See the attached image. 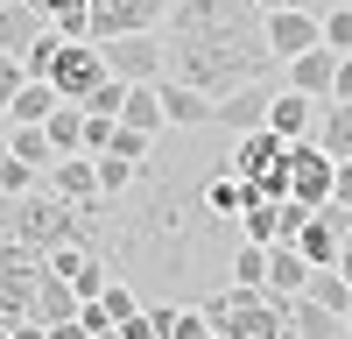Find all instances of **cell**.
I'll return each mask as SVG.
<instances>
[{
	"label": "cell",
	"mask_w": 352,
	"mask_h": 339,
	"mask_svg": "<svg viewBox=\"0 0 352 339\" xmlns=\"http://www.w3.org/2000/svg\"><path fill=\"white\" fill-rule=\"evenodd\" d=\"M162 85V113H169V127H212V92H197V85H184V78H155Z\"/></svg>",
	"instance_id": "14"
},
{
	"label": "cell",
	"mask_w": 352,
	"mask_h": 339,
	"mask_svg": "<svg viewBox=\"0 0 352 339\" xmlns=\"http://www.w3.org/2000/svg\"><path fill=\"white\" fill-rule=\"evenodd\" d=\"M324 43H331V50H352V0L324 8Z\"/></svg>",
	"instance_id": "30"
},
{
	"label": "cell",
	"mask_w": 352,
	"mask_h": 339,
	"mask_svg": "<svg viewBox=\"0 0 352 339\" xmlns=\"http://www.w3.org/2000/svg\"><path fill=\"white\" fill-rule=\"evenodd\" d=\"M261 8H289V0H261Z\"/></svg>",
	"instance_id": "36"
},
{
	"label": "cell",
	"mask_w": 352,
	"mask_h": 339,
	"mask_svg": "<svg viewBox=\"0 0 352 339\" xmlns=\"http://www.w3.org/2000/svg\"><path fill=\"white\" fill-rule=\"evenodd\" d=\"M85 106H92V113H113V121H120V106H127V78H113V71H106V78L92 85V99H85Z\"/></svg>",
	"instance_id": "28"
},
{
	"label": "cell",
	"mask_w": 352,
	"mask_h": 339,
	"mask_svg": "<svg viewBox=\"0 0 352 339\" xmlns=\"http://www.w3.org/2000/svg\"><path fill=\"white\" fill-rule=\"evenodd\" d=\"M43 184V170L28 163V156H14V149H0V198H21V191H36Z\"/></svg>",
	"instance_id": "23"
},
{
	"label": "cell",
	"mask_w": 352,
	"mask_h": 339,
	"mask_svg": "<svg viewBox=\"0 0 352 339\" xmlns=\"http://www.w3.org/2000/svg\"><path fill=\"white\" fill-rule=\"evenodd\" d=\"M303 8H317V14H324V8H338V0H303Z\"/></svg>",
	"instance_id": "34"
},
{
	"label": "cell",
	"mask_w": 352,
	"mask_h": 339,
	"mask_svg": "<svg viewBox=\"0 0 352 339\" xmlns=\"http://www.w3.org/2000/svg\"><path fill=\"white\" fill-rule=\"evenodd\" d=\"M345 226H352V205H345V198H324V205H310L303 234H296V247L310 254V269L338 262V247H345Z\"/></svg>",
	"instance_id": "7"
},
{
	"label": "cell",
	"mask_w": 352,
	"mask_h": 339,
	"mask_svg": "<svg viewBox=\"0 0 352 339\" xmlns=\"http://www.w3.org/2000/svg\"><path fill=\"white\" fill-rule=\"evenodd\" d=\"M99 304H106V318H113V325L141 318V282H106V290H99Z\"/></svg>",
	"instance_id": "26"
},
{
	"label": "cell",
	"mask_w": 352,
	"mask_h": 339,
	"mask_svg": "<svg viewBox=\"0 0 352 339\" xmlns=\"http://www.w3.org/2000/svg\"><path fill=\"white\" fill-rule=\"evenodd\" d=\"M56 106H64V92H56L50 78H28L21 92H14V106H8V121H50Z\"/></svg>",
	"instance_id": "18"
},
{
	"label": "cell",
	"mask_w": 352,
	"mask_h": 339,
	"mask_svg": "<svg viewBox=\"0 0 352 339\" xmlns=\"http://www.w3.org/2000/svg\"><path fill=\"white\" fill-rule=\"evenodd\" d=\"M289 332H303V339H331V332H345V311H331L324 297L296 290V297H289Z\"/></svg>",
	"instance_id": "15"
},
{
	"label": "cell",
	"mask_w": 352,
	"mask_h": 339,
	"mask_svg": "<svg viewBox=\"0 0 352 339\" xmlns=\"http://www.w3.org/2000/svg\"><path fill=\"white\" fill-rule=\"evenodd\" d=\"M310 43H324V14L317 8H303V0H289V8H268V50L282 56H303Z\"/></svg>",
	"instance_id": "8"
},
{
	"label": "cell",
	"mask_w": 352,
	"mask_h": 339,
	"mask_svg": "<svg viewBox=\"0 0 352 339\" xmlns=\"http://www.w3.org/2000/svg\"><path fill=\"white\" fill-rule=\"evenodd\" d=\"M212 339H282L289 332V297H275L268 282H232V290L204 297Z\"/></svg>",
	"instance_id": "2"
},
{
	"label": "cell",
	"mask_w": 352,
	"mask_h": 339,
	"mask_svg": "<svg viewBox=\"0 0 352 339\" xmlns=\"http://www.w3.org/2000/svg\"><path fill=\"white\" fill-rule=\"evenodd\" d=\"M176 318H184V311H169V304H148V332H155V339H176Z\"/></svg>",
	"instance_id": "31"
},
{
	"label": "cell",
	"mask_w": 352,
	"mask_h": 339,
	"mask_svg": "<svg viewBox=\"0 0 352 339\" xmlns=\"http://www.w3.org/2000/svg\"><path fill=\"white\" fill-rule=\"evenodd\" d=\"M169 0H92V43L106 36H134V28H162Z\"/></svg>",
	"instance_id": "10"
},
{
	"label": "cell",
	"mask_w": 352,
	"mask_h": 339,
	"mask_svg": "<svg viewBox=\"0 0 352 339\" xmlns=\"http://www.w3.org/2000/svg\"><path fill=\"white\" fill-rule=\"evenodd\" d=\"M303 282H310V254H303L296 240H275V247H268V290H275V297H296Z\"/></svg>",
	"instance_id": "16"
},
{
	"label": "cell",
	"mask_w": 352,
	"mask_h": 339,
	"mask_svg": "<svg viewBox=\"0 0 352 339\" xmlns=\"http://www.w3.org/2000/svg\"><path fill=\"white\" fill-rule=\"evenodd\" d=\"M232 282H268V240H240L232 247Z\"/></svg>",
	"instance_id": "25"
},
{
	"label": "cell",
	"mask_w": 352,
	"mask_h": 339,
	"mask_svg": "<svg viewBox=\"0 0 352 339\" xmlns=\"http://www.w3.org/2000/svg\"><path fill=\"white\" fill-rule=\"evenodd\" d=\"M36 290H43V254L21 240H0V339H36Z\"/></svg>",
	"instance_id": "3"
},
{
	"label": "cell",
	"mask_w": 352,
	"mask_h": 339,
	"mask_svg": "<svg viewBox=\"0 0 352 339\" xmlns=\"http://www.w3.org/2000/svg\"><path fill=\"white\" fill-rule=\"evenodd\" d=\"M345 325H352V311H345Z\"/></svg>",
	"instance_id": "38"
},
{
	"label": "cell",
	"mask_w": 352,
	"mask_h": 339,
	"mask_svg": "<svg viewBox=\"0 0 352 339\" xmlns=\"http://www.w3.org/2000/svg\"><path fill=\"white\" fill-rule=\"evenodd\" d=\"M317 113H324V99H310L303 85H275V99H268V127L282 134V141H310L317 134Z\"/></svg>",
	"instance_id": "11"
},
{
	"label": "cell",
	"mask_w": 352,
	"mask_h": 339,
	"mask_svg": "<svg viewBox=\"0 0 352 339\" xmlns=\"http://www.w3.org/2000/svg\"><path fill=\"white\" fill-rule=\"evenodd\" d=\"M21 85H28V64H21L14 50H0V113L14 106V92H21Z\"/></svg>",
	"instance_id": "29"
},
{
	"label": "cell",
	"mask_w": 352,
	"mask_h": 339,
	"mask_svg": "<svg viewBox=\"0 0 352 339\" xmlns=\"http://www.w3.org/2000/svg\"><path fill=\"white\" fill-rule=\"evenodd\" d=\"M36 28H43V8H28V0H0V50H28L36 43Z\"/></svg>",
	"instance_id": "17"
},
{
	"label": "cell",
	"mask_w": 352,
	"mask_h": 339,
	"mask_svg": "<svg viewBox=\"0 0 352 339\" xmlns=\"http://www.w3.org/2000/svg\"><path fill=\"white\" fill-rule=\"evenodd\" d=\"M43 21H56L64 36H92V0H43Z\"/></svg>",
	"instance_id": "24"
},
{
	"label": "cell",
	"mask_w": 352,
	"mask_h": 339,
	"mask_svg": "<svg viewBox=\"0 0 352 339\" xmlns=\"http://www.w3.org/2000/svg\"><path fill=\"white\" fill-rule=\"evenodd\" d=\"M120 121H134V127H169V113H162V85L148 78V85H127V106H120Z\"/></svg>",
	"instance_id": "19"
},
{
	"label": "cell",
	"mask_w": 352,
	"mask_h": 339,
	"mask_svg": "<svg viewBox=\"0 0 352 339\" xmlns=\"http://www.w3.org/2000/svg\"><path fill=\"white\" fill-rule=\"evenodd\" d=\"M317 141H324L331 156H352V99H324V113H317Z\"/></svg>",
	"instance_id": "21"
},
{
	"label": "cell",
	"mask_w": 352,
	"mask_h": 339,
	"mask_svg": "<svg viewBox=\"0 0 352 339\" xmlns=\"http://www.w3.org/2000/svg\"><path fill=\"white\" fill-rule=\"evenodd\" d=\"M50 191L78 198V205H106V184H99V156H92V149H71V156H56V163H50Z\"/></svg>",
	"instance_id": "12"
},
{
	"label": "cell",
	"mask_w": 352,
	"mask_h": 339,
	"mask_svg": "<svg viewBox=\"0 0 352 339\" xmlns=\"http://www.w3.org/2000/svg\"><path fill=\"white\" fill-rule=\"evenodd\" d=\"M8 127H14V121H8V113H0V141H8Z\"/></svg>",
	"instance_id": "35"
},
{
	"label": "cell",
	"mask_w": 352,
	"mask_h": 339,
	"mask_svg": "<svg viewBox=\"0 0 352 339\" xmlns=\"http://www.w3.org/2000/svg\"><path fill=\"white\" fill-rule=\"evenodd\" d=\"M64 43H71L64 28H56V21H43V28H36V43L21 50V64H28V78H50V71H56V56H64Z\"/></svg>",
	"instance_id": "22"
},
{
	"label": "cell",
	"mask_w": 352,
	"mask_h": 339,
	"mask_svg": "<svg viewBox=\"0 0 352 339\" xmlns=\"http://www.w3.org/2000/svg\"><path fill=\"white\" fill-rule=\"evenodd\" d=\"M331 99H352V50H338V85H331Z\"/></svg>",
	"instance_id": "32"
},
{
	"label": "cell",
	"mask_w": 352,
	"mask_h": 339,
	"mask_svg": "<svg viewBox=\"0 0 352 339\" xmlns=\"http://www.w3.org/2000/svg\"><path fill=\"white\" fill-rule=\"evenodd\" d=\"M169 78L197 92H240L268 78L282 56L268 50V8L261 0H169Z\"/></svg>",
	"instance_id": "1"
},
{
	"label": "cell",
	"mask_w": 352,
	"mask_h": 339,
	"mask_svg": "<svg viewBox=\"0 0 352 339\" xmlns=\"http://www.w3.org/2000/svg\"><path fill=\"white\" fill-rule=\"evenodd\" d=\"M268 99H275V71L254 78V85H240V92H226V99H212V127H226V134L268 127Z\"/></svg>",
	"instance_id": "9"
},
{
	"label": "cell",
	"mask_w": 352,
	"mask_h": 339,
	"mask_svg": "<svg viewBox=\"0 0 352 339\" xmlns=\"http://www.w3.org/2000/svg\"><path fill=\"white\" fill-rule=\"evenodd\" d=\"M331 198H345V205H352V156H338V184H331Z\"/></svg>",
	"instance_id": "33"
},
{
	"label": "cell",
	"mask_w": 352,
	"mask_h": 339,
	"mask_svg": "<svg viewBox=\"0 0 352 339\" xmlns=\"http://www.w3.org/2000/svg\"><path fill=\"white\" fill-rule=\"evenodd\" d=\"M106 78V50L92 43V36H71L64 43V56H56V71H50V85H56V92H64V99H92V85Z\"/></svg>",
	"instance_id": "6"
},
{
	"label": "cell",
	"mask_w": 352,
	"mask_h": 339,
	"mask_svg": "<svg viewBox=\"0 0 352 339\" xmlns=\"http://www.w3.org/2000/svg\"><path fill=\"white\" fill-rule=\"evenodd\" d=\"M282 78L303 85L310 99H331V85H338V50H331V43H310L303 56H289V64H282Z\"/></svg>",
	"instance_id": "13"
},
{
	"label": "cell",
	"mask_w": 352,
	"mask_h": 339,
	"mask_svg": "<svg viewBox=\"0 0 352 339\" xmlns=\"http://www.w3.org/2000/svg\"><path fill=\"white\" fill-rule=\"evenodd\" d=\"M331 184H338V156L324 149V141H289V191L303 198V205H324L331 198Z\"/></svg>",
	"instance_id": "5"
},
{
	"label": "cell",
	"mask_w": 352,
	"mask_h": 339,
	"mask_svg": "<svg viewBox=\"0 0 352 339\" xmlns=\"http://www.w3.org/2000/svg\"><path fill=\"white\" fill-rule=\"evenodd\" d=\"M106 71L127 78V85H148L169 71V36H155V28H134V36H106Z\"/></svg>",
	"instance_id": "4"
},
{
	"label": "cell",
	"mask_w": 352,
	"mask_h": 339,
	"mask_svg": "<svg viewBox=\"0 0 352 339\" xmlns=\"http://www.w3.org/2000/svg\"><path fill=\"white\" fill-rule=\"evenodd\" d=\"M28 8H43V0H28Z\"/></svg>",
	"instance_id": "37"
},
{
	"label": "cell",
	"mask_w": 352,
	"mask_h": 339,
	"mask_svg": "<svg viewBox=\"0 0 352 339\" xmlns=\"http://www.w3.org/2000/svg\"><path fill=\"white\" fill-rule=\"evenodd\" d=\"M8 149H14V156H28V163L43 170V177H50V163H56V141H50V127H43V121H14Z\"/></svg>",
	"instance_id": "20"
},
{
	"label": "cell",
	"mask_w": 352,
	"mask_h": 339,
	"mask_svg": "<svg viewBox=\"0 0 352 339\" xmlns=\"http://www.w3.org/2000/svg\"><path fill=\"white\" fill-rule=\"evenodd\" d=\"M134 177H141V163H134V156H113V149L99 156V184H106V198H120Z\"/></svg>",
	"instance_id": "27"
}]
</instances>
